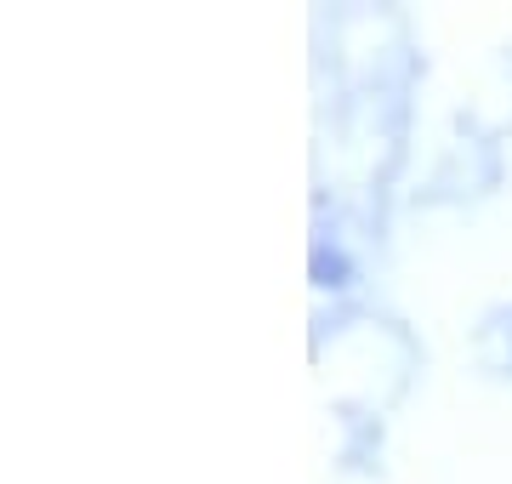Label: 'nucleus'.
I'll list each match as a JSON object with an SVG mask.
<instances>
[]
</instances>
